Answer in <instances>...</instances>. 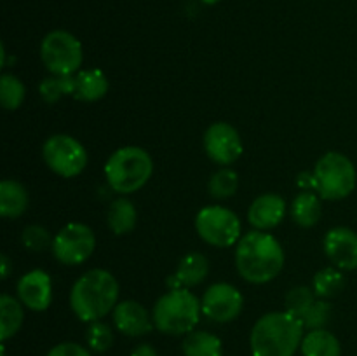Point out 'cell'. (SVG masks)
I'll list each match as a JSON object with an SVG mask.
<instances>
[{"mask_svg":"<svg viewBox=\"0 0 357 356\" xmlns=\"http://www.w3.org/2000/svg\"><path fill=\"white\" fill-rule=\"evenodd\" d=\"M284 265L281 243L265 230L244 234L236 248V267L243 279L253 285L272 281Z\"/></svg>","mask_w":357,"mask_h":356,"instance_id":"6da1fadb","label":"cell"},{"mask_svg":"<svg viewBox=\"0 0 357 356\" xmlns=\"http://www.w3.org/2000/svg\"><path fill=\"white\" fill-rule=\"evenodd\" d=\"M119 300V283L107 269H91L80 276L70 292V307L80 321H100L114 313Z\"/></svg>","mask_w":357,"mask_h":356,"instance_id":"7a4b0ae2","label":"cell"},{"mask_svg":"<svg viewBox=\"0 0 357 356\" xmlns=\"http://www.w3.org/2000/svg\"><path fill=\"white\" fill-rule=\"evenodd\" d=\"M305 335L302 320L288 311L267 313L255 323L250 344L253 356H293Z\"/></svg>","mask_w":357,"mask_h":356,"instance_id":"3957f363","label":"cell"},{"mask_svg":"<svg viewBox=\"0 0 357 356\" xmlns=\"http://www.w3.org/2000/svg\"><path fill=\"white\" fill-rule=\"evenodd\" d=\"M153 161L142 147H121L108 157L105 164V177L112 191L121 195H129L145 187L152 178Z\"/></svg>","mask_w":357,"mask_h":356,"instance_id":"277c9868","label":"cell"},{"mask_svg":"<svg viewBox=\"0 0 357 356\" xmlns=\"http://www.w3.org/2000/svg\"><path fill=\"white\" fill-rule=\"evenodd\" d=\"M201 300L188 288H176L164 293L152 311L153 325L167 335H187L199 323Z\"/></svg>","mask_w":357,"mask_h":356,"instance_id":"5b68a950","label":"cell"},{"mask_svg":"<svg viewBox=\"0 0 357 356\" xmlns=\"http://www.w3.org/2000/svg\"><path fill=\"white\" fill-rule=\"evenodd\" d=\"M316 192L328 201H340L356 188L357 173L352 161L340 152H326L314 168Z\"/></svg>","mask_w":357,"mask_h":356,"instance_id":"8992f818","label":"cell"},{"mask_svg":"<svg viewBox=\"0 0 357 356\" xmlns=\"http://www.w3.org/2000/svg\"><path fill=\"white\" fill-rule=\"evenodd\" d=\"M40 58L52 75H73L82 66L84 49L75 35L54 30L42 40Z\"/></svg>","mask_w":357,"mask_h":356,"instance_id":"52a82bcc","label":"cell"},{"mask_svg":"<svg viewBox=\"0 0 357 356\" xmlns=\"http://www.w3.org/2000/svg\"><path fill=\"white\" fill-rule=\"evenodd\" d=\"M195 230L202 241L216 248H227L239 243L241 220L225 206H206L195 216Z\"/></svg>","mask_w":357,"mask_h":356,"instance_id":"ba28073f","label":"cell"},{"mask_svg":"<svg viewBox=\"0 0 357 356\" xmlns=\"http://www.w3.org/2000/svg\"><path fill=\"white\" fill-rule=\"evenodd\" d=\"M42 157L49 170L63 178L77 177L87 166V152L84 145L65 133H58L45 140L42 147Z\"/></svg>","mask_w":357,"mask_h":356,"instance_id":"9c48e42d","label":"cell"},{"mask_svg":"<svg viewBox=\"0 0 357 356\" xmlns=\"http://www.w3.org/2000/svg\"><path fill=\"white\" fill-rule=\"evenodd\" d=\"M96 236L84 223L72 222L63 227L52 241V255L63 265H80L93 255Z\"/></svg>","mask_w":357,"mask_h":356,"instance_id":"30bf717a","label":"cell"},{"mask_svg":"<svg viewBox=\"0 0 357 356\" xmlns=\"http://www.w3.org/2000/svg\"><path fill=\"white\" fill-rule=\"evenodd\" d=\"M244 297L230 283H215L204 292L201 300L202 314L216 323H229L241 314Z\"/></svg>","mask_w":357,"mask_h":356,"instance_id":"8fae6325","label":"cell"},{"mask_svg":"<svg viewBox=\"0 0 357 356\" xmlns=\"http://www.w3.org/2000/svg\"><path fill=\"white\" fill-rule=\"evenodd\" d=\"M243 140L239 131L229 122H215L204 133V150L209 159L220 166L236 163L243 154Z\"/></svg>","mask_w":357,"mask_h":356,"instance_id":"7c38bea8","label":"cell"},{"mask_svg":"<svg viewBox=\"0 0 357 356\" xmlns=\"http://www.w3.org/2000/svg\"><path fill=\"white\" fill-rule=\"evenodd\" d=\"M324 251L333 265L342 271L357 269V234L349 227H335L324 236Z\"/></svg>","mask_w":357,"mask_h":356,"instance_id":"4fadbf2b","label":"cell"},{"mask_svg":"<svg viewBox=\"0 0 357 356\" xmlns=\"http://www.w3.org/2000/svg\"><path fill=\"white\" fill-rule=\"evenodd\" d=\"M17 299L31 311H45L52 302L51 276L42 269L26 272L17 281Z\"/></svg>","mask_w":357,"mask_h":356,"instance_id":"5bb4252c","label":"cell"},{"mask_svg":"<svg viewBox=\"0 0 357 356\" xmlns=\"http://www.w3.org/2000/svg\"><path fill=\"white\" fill-rule=\"evenodd\" d=\"M114 325L119 332L129 337H142L155 327L152 314L136 300H122L115 306Z\"/></svg>","mask_w":357,"mask_h":356,"instance_id":"9a60e30c","label":"cell"},{"mask_svg":"<svg viewBox=\"0 0 357 356\" xmlns=\"http://www.w3.org/2000/svg\"><path fill=\"white\" fill-rule=\"evenodd\" d=\"M286 215V202L278 194H264L255 199L248 212V220L257 230L278 227Z\"/></svg>","mask_w":357,"mask_h":356,"instance_id":"2e32d148","label":"cell"},{"mask_svg":"<svg viewBox=\"0 0 357 356\" xmlns=\"http://www.w3.org/2000/svg\"><path fill=\"white\" fill-rule=\"evenodd\" d=\"M209 274V262L206 255L197 253H188L178 264L176 272L169 278L167 285L171 290L176 288H190V286H197L208 278Z\"/></svg>","mask_w":357,"mask_h":356,"instance_id":"e0dca14e","label":"cell"},{"mask_svg":"<svg viewBox=\"0 0 357 356\" xmlns=\"http://www.w3.org/2000/svg\"><path fill=\"white\" fill-rule=\"evenodd\" d=\"M108 87H110V82H108V77L105 75L103 70H82V72L75 75V93H73V98L79 101L93 103V101L105 98V94L108 93Z\"/></svg>","mask_w":357,"mask_h":356,"instance_id":"ac0fdd59","label":"cell"},{"mask_svg":"<svg viewBox=\"0 0 357 356\" xmlns=\"http://www.w3.org/2000/svg\"><path fill=\"white\" fill-rule=\"evenodd\" d=\"M28 192L23 184L7 178L0 184V215L3 218H17L28 209Z\"/></svg>","mask_w":357,"mask_h":356,"instance_id":"d6986e66","label":"cell"},{"mask_svg":"<svg viewBox=\"0 0 357 356\" xmlns=\"http://www.w3.org/2000/svg\"><path fill=\"white\" fill-rule=\"evenodd\" d=\"M300 351L303 356H340L342 346L331 332H328L326 328H317L303 335Z\"/></svg>","mask_w":357,"mask_h":356,"instance_id":"ffe728a7","label":"cell"},{"mask_svg":"<svg viewBox=\"0 0 357 356\" xmlns=\"http://www.w3.org/2000/svg\"><path fill=\"white\" fill-rule=\"evenodd\" d=\"M323 215L321 195L312 191H302L291 202V216L300 227H314Z\"/></svg>","mask_w":357,"mask_h":356,"instance_id":"44dd1931","label":"cell"},{"mask_svg":"<svg viewBox=\"0 0 357 356\" xmlns=\"http://www.w3.org/2000/svg\"><path fill=\"white\" fill-rule=\"evenodd\" d=\"M107 222L112 232L117 234V236L129 234L136 227V222H138L136 206L128 198L115 199L110 208H108Z\"/></svg>","mask_w":357,"mask_h":356,"instance_id":"7402d4cb","label":"cell"},{"mask_svg":"<svg viewBox=\"0 0 357 356\" xmlns=\"http://www.w3.org/2000/svg\"><path fill=\"white\" fill-rule=\"evenodd\" d=\"M24 320L23 304L20 299L3 293L0 297V339L7 341L17 334Z\"/></svg>","mask_w":357,"mask_h":356,"instance_id":"603a6c76","label":"cell"},{"mask_svg":"<svg viewBox=\"0 0 357 356\" xmlns=\"http://www.w3.org/2000/svg\"><path fill=\"white\" fill-rule=\"evenodd\" d=\"M185 356H222V341L206 330H192L181 344Z\"/></svg>","mask_w":357,"mask_h":356,"instance_id":"cb8c5ba5","label":"cell"},{"mask_svg":"<svg viewBox=\"0 0 357 356\" xmlns=\"http://www.w3.org/2000/svg\"><path fill=\"white\" fill-rule=\"evenodd\" d=\"M38 93L45 103H56L61 98L75 93V77L73 75H51L38 86Z\"/></svg>","mask_w":357,"mask_h":356,"instance_id":"d4e9b609","label":"cell"},{"mask_svg":"<svg viewBox=\"0 0 357 356\" xmlns=\"http://www.w3.org/2000/svg\"><path fill=\"white\" fill-rule=\"evenodd\" d=\"M314 293L319 299H330L340 293L345 286V278L338 269L326 267L314 276Z\"/></svg>","mask_w":357,"mask_h":356,"instance_id":"484cf974","label":"cell"},{"mask_svg":"<svg viewBox=\"0 0 357 356\" xmlns=\"http://www.w3.org/2000/svg\"><path fill=\"white\" fill-rule=\"evenodd\" d=\"M26 96V87L13 73H3L0 77V101L6 110H16L23 105Z\"/></svg>","mask_w":357,"mask_h":356,"instance_id":"4316f807","label":"cell"},{"mask_svg":"<svg viewBox=\"0 0 357 356\" xmlns=\"http://www.w3.org/2000/svg\"><path fill=\"white\" fill-rule=\"evenodd\" d=\"M239 187V175L230 168H222L216 171L211 178H209V194L216 199H227L232 198Z\"/></svg>","mask_w":357,"mask_h":356,"instance_id":"83f0119b","label":"cell"},{"mask_svg":"<svg viewBox=\"0 0 357 356\" xmlns=\"http://www.w3.org/2000/svg\"><path fill=\"white\" fill-rule=\"evenodd\" d=\"M316 302V293L307 286H295L286 295V311L302 320L309 307Z\"/></svg>","mask_w":357,"mask_h":356,"instance_id":"f1b7e54d","label":"cell"},{"mask_svg":"<svg viewBox=\"0 0 357 356\" xmlns=\"http://www.w3.org/2000/svg\"><path fill=\"white\" fill-rule=\"evenodd\" d=\"M86 341L93 351L105 353L114 344V332L103 321H93L86 332Z\"/></svg>","mask_w":357,"mask_h":356,"instance_id":"f546056e","label":"cell"},{"mask_svg":"<svg viewBox=\"0 0 357 356\" xmlns=\"http://www.w3.org/2000/svg\"><path fill=\"white\" fill-rule=\"evenodd\" d=\"M21 241H23L24 248L30 251H44L47 248H52V241L49 230L42 225H28L21 234Z\"/></svg>","mask_w":357,"mask_h":356,"instance_id":"4dcf8cb0","label":"cell"},{"mask_svg":"<svg viewBox=\"0 0 357 356\" xmlns=\"http://www.w3.org/2000/svg\"><path fill=\"white\" fill-rule=\"evenodd\" d=\"M331 316V304L328 300L319 299L309 307L305 314L302 318L303 327L309 328V330H317V328H324L330 321Z\"/></svg>","mask_w":357,"mask_h":356,"instance_id":"1f68e13d","label":"cell"},{"mask_svg":"<svg viewBox=\"0 0 357 356\" xmlns=\"http://www.w3.org/2000/svg\"><path fill=\"white\" fill-rule=\"evenodd\" d=\"M47 356H91V353L77 342H61V344L54 346L47 353Z\"/></svg>","mask_w":357,"mask_h":356,"instance_id":"d6a6232c","label":"cell"},{"mask_svg":"<svg viewBox=\"0 0 357 356\" xmlns=\"http://www.w3.org/2000/svg\"><path fill=\"white\" fill-rule=\"evenodd\" d=\"M296 184H298V187L302 188V191H316V178H314V173L303 171V173H300L298 178H296Z\"/></svg>","mask_w":357,"mask_h":356,"instance_id":"836d02e7","label":"cell"},{"mask_svg":"<svg viewBox=\"0 0 357 356\" xmlns=\"http://www.w3.org/2000/svg\"><path fill=\"white\" fill-rule=\"evenodd\" d=\"M131 356H159L150 344H139L132 349Z\"/></svg>","mask_w":357,"mask_h":356,"instance_id":"e575fe53","label":"cell"},{"mask_svg":"<svg viewBox=\"0 0 357 356\" xmlns=\"http://www.w3.org/2000/svg\"><path fill=\"white\" fill-rule=\"evenodd\" d=\"M0 264H2V278L3 279L9 278L10 269H13V264H10L9 257H7V255H2V257H0Z\"/></svg>","mask_w":357,"mask_h":356,"instance_id":"d590c367","label":"cell"},{"mask_svg":"<svg viewBox=\"0 0 357 356\" xmlns=\"http://www.w3.org/2000/svg\"><path fill=\"white\" fill-rule=\"evenodd\" d=\"M201 2H204V3H209V6H211V3H216V2H220V0H201Z\"/></svg>","mask_w":357,"mask_h":356,"instance_id":"8d00e7d4","label":"cell"}]
</instances>
